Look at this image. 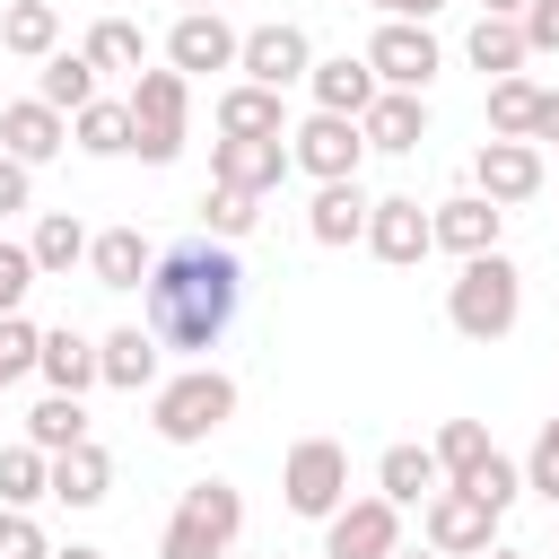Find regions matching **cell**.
I'll list each match as a JSON object with an SVG mask.
<instances>
[{
  "mask_svg": "<svg viewBox=\"0 0 559 559\" xmlns=\"http://www.w3.org/2000/svg\"><path fill=\"white\" fill-rule=\"evenodd\" d=\"M236 306H245V262H236V245L192 236V245L157 253V271H148V332H157L166 349H218L227 323H236Z\"/></svg>",
  "mask_w": 559,
  "mask_h": 559,
  "instance_id": "obj_1",
  "label": "cell"
},
{
  "mask_svg": "<svg viewBox=\"0 0 559 559\" xmlns=\"http://www.w3.org/2000/svg\"><path fill=\"white\" fill-rule=\"evenodd\" d=\"M515 314H524V271H515L507 253H480V262H463V271L445 280V323H454L463 341H507Z\"/></svg>",
  "mask_w": 559,
  "mask_h": 559,
  "instance_id": "obj_2",
  "label": "cell"
},
{
  "mask_svg": "<svg viewBox=\"0 0 559 559\" xmlns=\"http://www.w3.org/2000/svg\"><path fill=\"white\" fill-rule=\"evenodd\" d=\"M236 419V376L227 367H183V376H166L157 393H148V428L166 437V445H201V437H218Z\"/></svg>",
  "mask_w": 559,
  "mask_h": 559,
  "instance_id": "obj_3",
  "label": "cell"
},
{
  "mask_svg": "<svg viewBox=\"0 0 559 559\" xmlns=\"http://www.w3.org/2000/svg\"><path fill=\"white\" fill-rule=\"evenodd\" d=\"M236 533H245V498H236V480H192V489L175 498L166 533H157V559H227Z\"/></svg>",
  "mask_w": 559,
  "mask_h": 559,
  "instance_id": "obj_4",
  "label": "cell"
},
{
  "mask_svg": "<svg viewBox=\"0 0 559 559\" xmlns=\"http://www.w3.org/2000/svg\"><path fill=\"white\" fill-rule=\"evenodd\" d=\"M280 498H288V515L332 524L349 507V445L341 437H297L288 463H280Z\"/></svg>",
  "mask_w": 559,
  "mask_h": 559,
  "instance_id": "obj_5",
  "label": "cell"
},
{
  "mask_svg": "<svg viewBox=\"0 0 559 559\" xmlns=\"http://www.w3.org/2000/svg\"><path fill=\"white\" fill-rule=\"evenodd\" d=\"M183 122H192V79H183V70H140V79H131V131H140L131 157L175 166V157H183Z\"/></svg>",
  "mask_w": 559,
  "mask_h": 559,
  "instance_id": "obj_6",
  "label": "cell"
},
{
  "mask_svg": "<svg viewBox=\"0 0 559 559\" xmlns=\"http://www.w3.org/2000/svg\"><path fill=\"white\" fill-rule=\"evenodd\" d=\"M367 70H376V87L428 96V79L445 70V52H437V35H428V26H411V17H384V26L367 35Z\"/></svg>",
  "mask_w": 559,
  "mask_h": 559,
  "instance_id": "obj_7",
  "label": "cell"
},
{
  "mask_svg": "<svg viewBox=\"0 0 559 559\" xmlns=\"http://www.w3.org/2000/svg\"><path fill=\"white\" fill-rule=\"evenodd\" d=\"M288 157H297V175H314V183H349V175L367 166V131H358L349 114H306V122H288Z\"/></svg>",
  "mask_w": 559,
  "mask_h": 559,
  "instance_id": "obj_8",
  "label": "cell"
},
{
  "mask_svg": "<svg viewBox=\"0 0 559 559\" xmlns=\"http://www.w3.org/2000/svg\"><path fill=\"white\" fill-rule=\"evenodd\" d=\"M542 183H550V157H542L533 140H480V157H472V192H480V201L524 210Z\"/></svg>",
  "mask_w": 559,
  "mask_h": 559,
  "instance_id": "obj_9",
  "label": "cell"
},
{
  "mask_svg": "<svg viewBox=\"0 0 559 559\" xmlns=\"http://www.w3.org/2000/svg\"><path fill=\"white\" fill-rule=\"evenodd\" d=\"M288 175H297L288 140H210V183H227L245 201H271Z\"/></svg>",
  "mask_w": 559,
  "mask_h": 559,
  "instance_id": "obj_10",
  "label": "cell"
},
{
  "mask_svg": "<svg viewBox=\"0 0 559 559\" xmlns=\"http://www.w3.org/2000/svg\"><path fill=\"white\" fill-rule=\"evenodd\" d=\"M419 515H428V550H445V559H489L498 550V507H480L472 489H437Z\"/></svg>",
  "mask_w": 559,
  "mask_h": 559,
  "instance_id": "obj_11",
  "label": "cell"
},
{
  "mask_svg": "<svg viewBox=\"0 0 559 559\" xmlns=\"http://www.w3.org/2000/svg\"><path fill=\"white\" fill-rule=\"evenodd\" d=\"M367 253H376V262H393V271H411V262H428V253H437V218H428L411 192H384V201L367 210Z\"/></svg>",
  "mask_w": 559,
  "mask_h": 559,
  "instance_id": "obj_12",
  "label": "cell"
},
{
  "mask_svg": "<svg viewBox=\"0 0 559 559\" xmlns=\"http://www.w3.org/2000/svg\"><path fill=\"white\" fill-rule=\"evenodd\" d=\"M402 550V507L393 498H349L323 524V559H393Z\"/></svg>",
  "mask_w": 559,
  "mask_h": 559,
  "instance_id": "obj_13",
  "label": "cell"
},
{
  "mask_svg": "<svg viewBox=\"0 0 559 559\" xmlns=\"http://www.w3.org/2000/svg\"><path fill=\"white\" fill-rule=\"evenodd\" d=\"M236 52H245V35H236L218 9H183V17L166 26V70H183V79H201V70H236Z\"/></svg>",
  "mask_w": 559,
  "mask_h": 559,
  "instance_id": "obj_14",
  "label": "cell"
},
{
  "mask_svg": "<svg viewBox=\"0 0 559 559\" xmlns=\"http://www.w3.org/2000/svg\"><path fill=\"white\" fill-rule=\"evenodd\" d=\"M236 70L253 79V87H297L306 70H314V44H306V26H288V17H271V26H253L245 35V52H236Z\"/></svg>",
  "mask_w": 559,
  "mask_h": 559,
  "instance_id": "obj_15",
  "label": "cell"
},
{
  "mask_svg": "<svg viewBox=\"0 0 559 559\" xmlns=\"http://www.w3.org/2000/svg\"><path fill=\"white\" fill-rule=\"evenodd\" d=\"M61 148H70V114H52L44 96L0 105V157H17V166H52Z\"/></svg>",
  "mask_w": 559,
  "mask_h": 559,
  "instance_id": "obj_16",
  "label": "cell"
},
{
  "mask_svg": "<svg viewBox=\"0 0 559 559\" xmlns=\"http://www.w3.org/2000/svg\"><path fill=\"white\" fill-rule=\"evenodd\" d=\"M96 367H105L114 393H157V384H166V341H157L148 323H122V332L96 341Z\"/></svg>",
  "mask_w": 559,
  "mask_h": 559,
  "instance_id": "obj_17",
  "label": "cell"
},
{
  "mask_svg": "<svg viewBox=\"0 0 559 559\" xmlns=\"http://www.w3.org/2000/svg\"><path fill=\"white\" fill-rule=\"evenodd\" d=\"M306 96H314V114H349V122H367V105H376L384 87H376L367 52H323V61L306 70Z\"/></svg>",
  "mask_w": 559,
  "mask_h": 559,
  "instance_id": "obj_18",
  "label": "cell"
},
{
  "mask_svg": "<svg viewBox=\"0 0 559 559\" xmlns=\"http://www.w3.org/2000/svg\"><path fill=\"white\" fill-rule=\"evenodd\" d=\"M428 218H437V245H445L454 262H480V253H498V236H507V210L480 201V192H454V201H437Z\"/></svg>",
  "mask_w": 559,
  "mask_h": 559,
  "instance_id": "obj_19",
  "label": "cell"
},
{
  "mask_svg": "<svg viewBox=\"0 0 559 559\" xmlns=\"http://www.w3.org/2000/svg\"><path fill=\"white\" fill-rule=\"evenodd\" d=\"M445 489V463H437V445H384L376 454V498H393V507H428Z\"/></svg>",
  "mask_w": 559,
  "mask_h": 559,
  "instance_id": "obj_20",
  "label": "cell"
},
{
  "mask_svg": "<svg viewBox=\"0 0 559 559\" xmlns=\"http://www.w3.org/2000/svg\"><path fill=\"white\" fill-rule=\"evenodd\" d=\"M218 140H288V105H280V87L236 79V87L218 96Z\"/></svg>",
  "mask_w": 559,
  "mask_h": 559,
  "instance_id": "obj_21",
  "label": "cell"
},
{
  "mask_svg": "<svg viewBox=\"0 0 559 559\" xmlns=\"http://www.w3.org/2000/svg\"><path fill=\"white\" fill-rule=\"evenodd\" d=\"M367 192H358V175L349 183H314V201H306V236L314 245H367Z\"/></svg>",
  "mask_w": 559,
  "mask_h": 559,
  "instance_id": "obj_22",
  "label": "cell"
},
{
  "mask_svg": "<svg viewBox=\"0 0 559 559\" xmlns=\"http://www.w3.org/2000/svg\"><path fill=\"white\" fill-rule=\"evenodd\" d=\"M367 148H384V157H411L419 140H428V96H402V87H384L376 105H367Z\"/></svg>",
  "mask_w": 559,
  "mask_h": 559,
  "instance_id": "obj_23",
  "label": "cell"
},
{
  "mask_svg": "<svg viewBox=\"0 0 559 559\" xmlns=\"http://www.w3.org/2000/svg\"><path fill=\"white\" fill-rule=\"evenodd\" d=\"M463 61H472L480 79H515V70L533 61V44H524V17H472V35H463Z\"/></svg>",
  "mask_w": 559,
  "mask_h": 559,
  "instance_id": "obj_24",
  "label": "cell"
},
{
  "mask_svg": "<svg viewBox=\"0 0 559 559\" xmlns=\"http://www.w3.org/2000/svg\"><path fill=\"white\" fill-rule=\"evenodd\" d=\"M87 271H96V288H148L157 253H148V236H140V227H105V236L87 245Z\"/></svg>",
  "mask_w": 559,
  "mask_h": 559,
  "instance_id": "obj_25",
  "label": "cell"
},
{
  "mask_svg": "<svg viewBox=\"0 0 559 559\" xmlns=\"http://www.w3.org/2000/svg\"><path fill=\"white\" fill-rule=\"evenodd\" d=\"M35 376H44L52 393H87V384H105V367H96V341H87V332H70V323H52V332H44V358H35Z\"/></svg>",
  "mask_w": 559,
  "mask_h": 559,
  "instance_id": "obj_26",
  "label": "cell"
},
{
  "mask_svg": "<svg viewBox=\"0 0 559 559\" xmlns=\"http://www.w3.org/2000/svg\"><path fill=\"white\" fill-rule=\"evenodd\" d=\"M52 498L61 507H105L114 498V454L87 437V445H70V454H52Z\"/></svg>",
  "mask_w": 559,
  "mask_h": 559,
  "instance_id": "obj_27",
  "label": "cell"
},
{
  "mask_svg": "<svg viewBox=\"0 0 559 559\" xmlns=\"http://www.w3.org/2000/svg\"><path fill=\"white\" fill-rule=\"evenodd\" d=\"M0 52L52 61V52H61V9H52V0H9V9H0Z\"/></svg>",
  "mask_w": 559,
  "mask_h": 559,
  "instance_id": "obj_28",
  "label": "cell"
},
{
  "mask_svg": "<svg viewBox=\"0 0 559 559\" xmlns=\"http://www.w3.org/2000/svg\"><path fill=\"white\" fill-rule=\"evenodd\" d=\"M96 79H105V70H96L87 52H52V61H35V96H44L52 114H87V105H96Z\"/></svg>",
  "mask_w": 559,
  "mask_h": 559,
  "instance_id": "obj_29",
  "label": "cell"
},
{
  "mask_svg": "<svg viewBox=\"0 0 559 559\" xmlns=\"http://www.w3.org/2000/svg\"><path fill=\"white\" fill-rule=\"evenodd\" d=\"M70 140H79L87 157H131V148H140V131H131V96H96L87 114H70Z\"/></svg>",
  "mask_w": 559,
  "mask_h": 559,
  "instance_id": "obj_30",
  "label": "cell"
},
{
  "mask_svg": "<svg viewBox=\"0 0 559 559\" xmlns=\"http://www.w3.org/2000/svg\"><path fill=\"white\" fill-rule=\"evenodd\" d=\"M87 245H96V236H87L70 210H44V218H35V236H26V253H35V271H44V280L79 271V262H87Z\"/></svg>",
  "mask_w": 559,
  "mask_h": 559,
  "instance_id": "obj_31",
  "label": "cell"
},
{
  "mask_svg": "<svg viewBox=\"0 0 559 559\" xmlns=\"http://www.w3.org/2000/svg\"><path fill=\"white\" fill-rule=\"evenodd\" d=\"M79 52H87L96 70H114V79H140V70H148V35H140L131 17H96Z\"/></svg>",
  "mask_w": 559,
  "mask_h": 559,
  "instance_id": "obj_32",
  "label": "cell"
},
{
  "mask_svg": "<svg viewBox=\"0 0 559 559\" xmlns=\"http://www.w3.org/2000/svg\"><path fill=\"white\" fill-rule=\"evenodd\" d=\"M26 445H44V454L87 445V411H79V393H44V402L26 411Z\"/></svg>",
  "mask_w": 559,
  "mask_h": 559,
  "instance_id": "obj_33",
  "label": "cell"
},
{
  "mask_svg": "<svg viewBox=\"0 0 559 559\" xmlns=\"http://www.w3.org/2000/svg\"><path fill=\"white\" fill-rule=\"evenodd\" d=\"M35 498H52V454L44 445H0V507L35 515Z\"/></svg>",
  "mask_w": 559,
  "mask_h": 559,
  "instance_id": "obj_34",
  "label": "cell"
},
{
  "mask_svg": "<svg viewBox=\"0 0 559 559\" xmlns=\"http://www.w3.org/2000/svg\"><path fill=\"white\" fill-rule=\"evenodd\" d=\"M533 105H542V87L515 70V79H489V140H524L533 131Z\"/></svg>",
  "mask_w": 559,
  "mask_h": 559,
  "instance_id": "obj_35",
  "label": "cell"
},
{
  "mask_svg": "<svg viewBox=\"0 0 559 559\" xmlns=\"http://www.w3.org/2000/svg\"><path fill=\"white\" fill-rule=\"evenodd\" d=\"M253 227H262V201H245V192H227V183H210V192H201V236L245 245Z\"/></svg>",
  "mask_w": 559,
  "mask_h": 559,
  "instance_id": "obj_36",
  "label": "cell"
},
{
  "mask_svg": "<svg viewBox=\"0 0 559 559\" xmlns=\"http://www.w3.org/2000/svg\"><path fill=\"white\" fill-rule=\"evenodd\" d=\"M489 454H498V445H489V428H480V419H445V428H437V463H445V489H454V480H472Z\"/></svg>",
  "mask_w": 559,
  "mask_h": 559,
  "instance_id": "obj_37",
  "label": "cell"
},
{
  "mask_svg": "<svg viewBox=\"0 0 559 559\" xmlns=\"http://www.w3.org/2000/svg\"><path fill=\"white\" fill-rule=\"evenodd\" d=\"M35 358H44V332H35L26 314H9V323H0V393H9V384H26V376H35Z\"/></svg>",
  "mask_w": 559,
  "mask_h": 559,
  "instance_id": "obj_38",
  "label": "cell"
},
{
  "mask_svg": "<svg viewBox=\"0 0 559 559\" xmlns=\"http://www.w3.org/2000/svg\"><path fill=\"white\" fill-rule=\"evenodd\" d=\"M454 489H472L480 507H498V515H507V507L524 498V463H507V454H489V463H480L472 480H454Z\"/></svg>",
  "mask_w": 559,
  "mask_h": 559,
  "instance_id": "obj_39",
  "label": "cell"
},
{
  "mask_svg": "<svg viewBox=\"0 0 559 559\" xmlns=\"http://www.w3.org/2000/svg\"><path fill=\"white\" fill-rule=\"evenodd\" d=\"M35 280H44V271H35V253L0 236V323H9L17 306H26V288H35Z\"/></svg>",
  "mask_w": 559,
  "mask_h": 559,
  "instance_id": "obj_40",
  "label": "cell"
},
{
  "mask_svg": "<svg viewBox=\"0 0 559 559\" xmlns=\"http://www.w3.org/2000/svg\"><path fill=\"white\" fill-rule=\"evenodd\" d=\"M524 489L559 507V419H542V437H533V454H524Z\"/></svg>",
  "mask_w": 559,
  "mask_h": 559,
  "instance_id": "obj_41",
  "label": "cell"
},
{
  "mask_svg": "<svg viewBox=\"0 0 559 559\" xmlns=\"http://www.w3.org/2000/svg\"><path fill=\"white\" fill-rule=\"evenodd\" d=\"M0 559H52V542L26 507H0Z\"/></svg>",
  "mask_w": 559,
  "mask_h": 559,
  "instance_id": "obj_42",
  "label": "cell"
},
{
  "mask_svg": "<svg viewBox=\"0 0 559 559\" xmlns=\"http://www.w3.org/2000/svg\"><path fill=\"white\" fill-rule=\"evenodd\" d=\"M26 192H35V166L0 157V218H9V210H26Z\"/></svg>",
  "mask_w": 559,
  "mask_h": 559,
  "instance_id": "obj_43",
  "label": "cell"
},
{
  "mask_svg": "<svg viewBox=\"0 0 559 559\" xmlns=\"http://www.w3.org/2000/svg\"><path fill=\"white\" fill-rule=\"evenodd\" d=\"M524 44H533V52L559 44V0H533V9H524Z\"/></svg>",
  "mask_w": 559,
  "mask_h": 559,
  "instance_id": "obj_44",
  "label": "cell"
},
{
  "mask_svg": "<svg viewBox=\"0 0 559 559\" xmlns=\"http://www.w3.org/2000/svg\"><path fill=\"white\" fill-rule=\"evenodd\" d=\"M533 148H550L559 140V87H542V105H533V131H524Z\"/></svg>",
  "mask_w": 559,
  "mask_h": 559,
  "instance_id": "obj_45",
  "label": "cell"
},
{
  "mask_svg": "<svg viewBox=\"0 0 559 559\" xmlns=\"http://www.w3.org/2000/svg\"><path fill=\"white\" fill-rule=\"evenodd\" d=\"M367 9H384V17H411V26H428L445 0H367Z\"/></svg>",
  "mask_w": 559,
  "mask_h": 559,
  "instance_id": "obj_46",
  "label": "cell"
},
{
  "mask_svg": "<svg viewBox=\"0 0 559 559\" xmlns=\"http://www.w3.org/2000/svg\"><path fill=\"white\" fill-rule=\"evenodd\" d=\"M533 0H480V17H524Z\"/></svg>",
  "mask_w": 559,
  "mask_h": 559,
  "instance_id": "obj_47",
  "label": "cell"
},
{
  "mask_svg": "<svg viewBox=\"0 0 559 559\" xmlns=\"http://www.w3.org/2000/svg\"><path fill=\"white\" fill-rule=\"evenodd\" d=\"M52 559H105V550H96V542H61Z\"/></svg>",
  "mask_w": 559,
  "mask_h": 559,
  "instance_id": "obj_48",
  "label": "cell"
},
{
  "mask_svg": "<svg viewBox=\"0 0 559 559\" xmlns=\"http://www.w3.org/2000/svg\"><path fill=\"white\" fill-rule=\"evenodd\" d=\"M489 559H533V550H515V542H498V550H489Z\"/></svg>",
  "mask_w": 559,
  "mask_h": 559,
  "instance_id": "obj_49",
  "label": "cell"
},
{
  "mask_svg": "<svg viewBox=\"0 0 559 559\" xmlns=\"http://www.w3.org/2000/svg\"><path fill=\"white\" fill-rule=\"evenodd\" d=\"M393 559H445V550H393Z\"/></svg>",
  "mask_w": 559,
  "mask_h": 559,
  "instance_id": "obj_50",
  "label": "cell"
},
{
  "mask_svg": "<svg viewBox=\"0 0 559 559\" xmlns=\"http://www.w3.org/2000/svg\"><path fill=\"white\" fill-rule=\"evenodd\" d=\"M183 9H218V0H183Z\"/></svg>",
  "mask_w": 559,
  "mask_h": 559,
  "instance_id": "obj_51",
  "label": "cell"
},
{
  "mask_svg": "<svg viewBox=\"0 0 559 559\" xmlns=\"http://www.w3.org/2000/svg\"><path fill=\"white\" fill-rule=\"evenodd\" d=\"M227 559H236V550H227Z\"/></svg>",
  "mask_w": 559,
  "mask_h": 559,
  "instance_id": "obj_52",
  "label": "cell"
},
{
  "mask_svg": "<svg viewBox=\"0 0 559 559\" xmlns=\"http://www.w3.org/2000/svg\"><path fill=\"white\" fill-rule=\"evenodd\" d=\"M550 515H559V507H550Z\"/></svg>",
  "mask_w": 559,
  "mask_h": 559,
  "instance_id": "obj_53",
  "label": "cell"
}]
</instances>
